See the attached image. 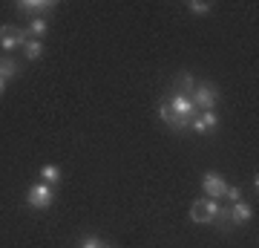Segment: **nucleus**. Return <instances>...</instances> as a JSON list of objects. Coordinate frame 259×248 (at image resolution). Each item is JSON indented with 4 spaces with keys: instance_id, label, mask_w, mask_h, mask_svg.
Masks as SVG:
<instances>
[{
    "instance_id": "f257e3e1",
    "label": "nucleus",
    "mask_w": 259,
    "mask_h": 248,
    "mask_svg": "<svg viewBox=\"0 0 259 248\" xmlns=\"http://www.w3.org/2000/svg\"><path fill=\"white\" fill-rule=\"evenodd\" d=\"M190 101L199 113H207V110H216V101H219V87L210 81H199L196 90L190 92Z\"/></svg>"
},
{
    "instance_id": "f03ea898",
    "label": "nucleus",
    "mask_w": 259,
    "mask_h": 248,
    "mask_svg": "<svg viewBox=\"0 0 259 248\" xmlns=\"http://www.w3.org/2000/svg\"><path fill=\"white\" fill-rule=\"evenodd\" d=\"M219 208H222V202H216V199H196L190 205V220L199 225H213L219 217Z\"/></svg>"
},
{
    "instance_id": "7ed1b4c3",
    "label": "nucleus",
    "mask_w": 259,
    "mask_h": 248,
    "mask_svg": "<svg viewBox=\"0 0 259 248\" xmlns=\"http://www.w3.org/2000/svg\"><path fill=\"white\" fill-rule=\"evenodd\" d=\"M52 202H55V191H52V185L40 182V185H32V188H29L26 205L32 208V211H47Z\"/></svg>"
},
{
    "instance_id": "20e7f679",
    "label": "nucleus",
    "mask_w": 259,
    "mask_h": 248,
    "mask_svg": "<svg viewBox=\"0 0 259 248\" xmlns=\"http://www.w3.org/2000/svg\"><path fill=\"white\" fill-rule=\"evenodd\" d=\"M26 41H29L26 29L12 26V23H3V26H0V46H3V49H18V46H26Z\"/></svg>"
},
{
    "instance_id": "39448f33",
    "label": "nucleus",
    "mask_w": 259,
    "mask_h": 248,
    "mask_svg": "<svg viewBox=\"0 0 259 248\" xmlns=\"http://www.w3.org/2000/svg\"><path fill=\"white\" fill-rule=\"evenodd\" d=\"M202 188L207 193V199H216V202H222L225 199V191H228V182H225L222 173H204L202 176Z\"/></svg>"
},
{
    "instance_id": "423d86ee",
    "label": "nucleus",
    "mask_w": 259,
    "mask_h": 248,
    "mask_svg": "<svg viewBox=\"0 0 259 248\" xmlns=\"http://www.w3.org/2000/svg\"><path fill=\"white\" fill-rule=\"evenodd\" d=\"M52 9H55V3H52V0H20V3H18V12H20V15H26L29 20H32V18H47Z\"/></svg>"
},
{
    "instance_id": "0eeeda50",
    "label": "nucleus",
    "mask_w": 259,
    "mask_h": 248,
    "mask_svg": "<svg viewBox=\"0 0 259 248\" xmlns=\"http://www.w3.org/2000/svg\"><path fill=\"white\" fill-rule=\"evenodd\" d=\"M158 119L164 121L167 127L173 130V133H185V130H190V119H182V116H176V113L170 110V104L167 101H161L158 104Z\"/></svg>"
},
{
    "instance_id": "6e6552de",
    "label": "nucleus",
    "mask_w": 259,
    "mask_h": 248,
    "mask_svg": "<svg viewBox=\"0 0 259 248\" xmlns=\"http://www.w3.org/2000/svg\"><path fill=\"white\" fill-rule=\"evenodd\" d=\"M167 104H170V110L176 113V116H182V119H196V116H199V110L193 107V101H190L187 95H182V92H173Z\"/></svg>"
},
{
    "instance_id": "1a4fd4ad",
    "label": "nucleus",
    "mask_w": 259,
    "mask_h": 248,
    "mask_svg": "<svg viewBox=\"0 0 259 248\" xmlns=\"http://www.w3.org/2000/svg\"><path fill=\"white\" fill-rule=\"evenodd\" d=\"M228 211H231V225H248L253 217V208L248 202H233L228 205Z\"/></svg>"
},
{
    "instance_id": "9d476101",
    "label": "nucleus",
    "mask_w": 259,
    "mask_h": 248,
    "mask_svg": "<svg viewBox=\"0 0 259 248\" xmlns=\"http://www.w3.org/2000/svg\"><path fill=\"white\" fill-rule=\"evenodd\" d=\"M23 29H26L29 41H40V38L49 32V20H47V18H32Z\"/></svg>"
},
{
    "instance_id": "9b49d317",
    "label": "nucleus",
    "mask_w": 259,
    "mask_h": 248,
    "mask_svg": "<svg viewBox=\"0 0 259 248\" xmlns=\"http://www.w3.org/2000/svg\"><path fill=\"white\" fill-rule=\"evenodd\" d=\"M176 87H179L176 92H182V95H187V98H190V92L196 90V78L190 73H179L176 75Z\"/></svg>"
},
{
    "instance_id": "f8f14e48",
    "label": "nucleus",
    "mask_w": 259,
    "mask_h": 248,
    "mask_svg": "<svg viewBox=\"0 0 259 248\" xmlns=\"http://www.w3.org/2000/svg\"><path fill=\"white\" fill-rule=\"evenodd\" d=\"M18 61H15V58H0V78H3V81H9V78H15V75H18Z\"/></svg>"
},
{
    "instance_id": "ddd939ff",
    "label": "nucleus",
    "mask_w": 259,
    "mask_h": 248,
    "mask_svg": "<svg viewBox=\"0 0 259 248\" xmlns=\"http://www.w3.org/2000/svg\"><path fill=\"white\" fill-rule=\"evenodd\" d=\"M40 179H44L47 185H58L61 182V170H58L55 165H44L40 167Z\"/></svg>"
},
{
    "instance_id": "4468645a",
    "label": "nucleus",
    "mask_w": 259,
    "mask_h": 248,
    "mask_svg": "<svg viewBox=\"0 0 259 248\" xmlns=\"http://www.w3.org/2000/svg\"><path fill=\"white\" fill-rule=\"evenodd\" d=\"M23 52H26L29 61H37V58L44 55V44L40 41H26V46H23Z\"/></svg>"
},
{
    "instance_id": "2eb2a0df",
    "label": "nucleus",
    "mask_w": 259,
    "mask_h": 248,
    "mask_svg": "<svg viewBox=\"0 0 259 248\" xmlns=\"http://www.w3.org/2000/svg\"><path fill=\"white\" fill-rule=\"evenodd\" d=\"M199 119H202V124H204V130H207V133H213V130L219 127V116H216V110L199 113Z\"/></svg>"
},
{
    "instance_id": "dca6fc26",
    "label": "nucleus",
    "mask_w": 259,
    "mask_h": 248,
    "mask_svg": "<svg viewBox=\"0 0 259 248\" xmlns=\"http://www.w3.org/2000/svg\"><path fill=\"white\" fill-rule=\"evenodd\" d=\"M187 9L193 12V15H207L213 6H210V3H202V0H193V3H187Z\"/></svg>"
},
{
    "instance_id": "f3484780",
    "label": "nucleus",
    "mask_w": 259,
    "mask_h": 248,
    "mask_svg": "<svg viewBox=\"0 0 259 248\" xmlns=\"http://www.w3.org/2000/svg\"><path fill=\"white\" fill-rule=\"evenodd\" d=\"M225 202H242V191L239 188H233V185H228V191H225Z\"/></svg>"
},
{
    "instance_id": "a211bd4d",
    "label": "nucleus",
    "mask_w": 259,
    "mask_h": 248,
    "mask_svg": "<svg viewBox=\"0 0 259 248\" xmlns=\"http://www.w3.org/2000/svg\"><path fill=\"white\" fill-rule=\"evenodd\" d=\"M81 248H107L98 237H83L81 239Z\"/></svg>"
},
{
    "instance_id": "6ab92c4d",
    "label": "nucleus",
    "mask_w": 259,
    "mask_h": 248,
    "mask_svg": "<svg viewBox=\"0 0 259 248\" xmlns=\"http://www.w3.org/2000/svg\"><path fill=\"white\" fill-rule=\"evenodd\" d=\"M3 84H6V81H3V78H0V95H3V90H6V87H3Z\"/></svg>"
},
{
    "instance_id": "aec40b11",
    "label": "nucleus",
    "mask_w": 259,
    "mask_h": 248,
    "mask_svg": "<svg viewBox=\"0 0 259 248\" xmlns=\"http://www.w3.org/2000/svg\"><path fill=\"white\" fill-rule=\"evenodd\" d=\"M107 248H110V245H107Z\"/></svg>"
}]
</instances>
